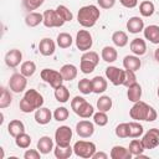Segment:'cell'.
Returning a JSON list of instances; mask_svg holds the SVG:
<instances>
[{
    "mask_svg": "<svg viewBox=\"0 0 159 159\" xmlns=\"http://www.w3.org/2000/svg\"><path fill=\"white\" fill-rule=\"evenodd\" d=\"M112 41L117 47H124L128 43V35L124 31H116L112 35Z\"/></svg>",
    "mask_w": 159,
    "mask_h": 159,
    "instance_id": "obj_31",
    "label": "cell"
},
{
    "mask_svg": "<svg viewBox=\"0 0 159 159\" xmlns=\"http://www.w3.org/2000/svg\"><path fill=\"white\" fill-rule=\"evenodd\" d=\"M55 50H56V45H55L53 40H51L48 37L42 39L39 43V51L42 56H51L55 53Z\"/></svg>",
    "mask_w": 159,
    "mask_h": 159,
    "instance_id": "obj_16",
    "label": "cell"
},
{
    "mask_svg": "<svg viewBox=\"0 0 159 159\" xmlns=\"http://www.w3.org/2000/svg\"><path fill=\"white\" fill-rule=\"evenodd\" d=\"M143 32H144V37L149 40V42L154 45L159 43V26L158 25H149L143 30Z\"/></svg>",
    "mask_w": 159,
    "mask_h": 159,
    "instance_id": "obj_21",
    "label": "cell"
},
{
    "mask_svg": "<svg viewBox=\"0 0 159 159\" xmlns=\"http://www.w3.org/2000/svg\"><path fill=\"white\" fill-rule=\"evenodd\" d=\"M93 45L92 35L88 30H80L76 35V46L80 51H89Z\"/></svg>",
    "mask_w": 159,
    "mask_h": 159,
    "instance_id": "obj_8",
    "label": "cell"
},
{
    "mask_svg": "<svg viewBox=\"0 0 159 159\" xmlns=\"http://www.w3.org/2000/svg\"><path fill=\"white\" fill-rule=\"evenodd\" d=\"M60 72H61L63 80H65V81H68V82L72 81V80H75V78L77 77V67H76L75 65H72V63H66V65H63V66L61 67Z\"/></svg>",
    "mask_w": 159,
    "mask_h": 159,
    "instance_id": "obj_24",
    "label": "cell"
},
{
    "mask_svg": "<svg viewBox=\"0 0 159 159\" xmlns=\"http://www.w3.org/2000/svg\"><path fill=\"white\" fill-rule=\"evenodd\" d=\"M27 77H25L21 72L20 73H14L10 80H9V87L14 93H21L26 86H27Z\"/></svg>",
    "mask_w": 159,
    "mask_h": 159,
    "instance_id": "obj_10",
    "label": "cell"
},
{
    "mask_svg": "<svg viewBox=\"0 0 159 159\" xmlns=\"http://www.w3.org/2000/svg\"><path fill=\"white\" fill-rule=\"evenodd\" d=\"M41 153L39 152V149H27L24 154L25 159H40Z\"/></svg>",
    "mask_w": 159,
    "mask_h": 159,
    "instance_id": "obj_48",
    "label": "cell"
},
{
    "mask_svg": "<svg viewBox=\"0 0 159 159\" xmlns=\"http://www.w3.org/2000/svg\"><path fill=\"white\" fill-rule=\"evenodd\" d=\"M93 122L94 124L99 125V127H104L107 123H108V116L106 112H102V111H98L97 113L93 114Z\"/></svg>",
    "mask_w": 159,
    "mask_h": 159,
    "instance_id": "obj_44",
    "label": "cell"
},
{
    "mask_svg": "<svg viewBox=\"0 0 159 159\" xmlns=\"http://www.w3.org/2000/svg\"><path fill=\"white\" fill-rule=\"evenodd\" d=\"M144 128L139 122H130L129 123V138H138L143 134Z\"/></svg>",
    "mask_w": 159,
    "mask_h": 159,
    "instance_id": "obj_39",
    "label": "cell"
},
{
    "mask_svg": "<svg viewBox=\"0 0 159 159\" xmlns=\"http://www.w3.org/2000/svg\"><path fill=\"white\" fill-rule=\"evenodd\" d=\"M37 149L41 154H48L53 149V140L52 138L43 135L37 140Z\"/></svg>",
    "mask_w": 159,
    "mask_h": 159,
    "instance_id": "obj_23",
    "label": "cell"
},
{
    "mask_svg": "<svg viewBox=\"0 0 159 159\" xmlns=\"http://www.w3.org/2000/svg\"><path fill=\"white\" fill-rule=\"evenodd\" d=\"M21 60H22V53L17 48H12L5 55V63L7 67H11V68L17 67L20 65Z\"/></svg>",
    "mask_w": 159,
    "mask_h": 159,
    "instance_id": "obj_15",
    "label": "cell"
},
{
    "mask_svg": "<svg viewBox=\"0 0 159 159\" xmlns=\"http://www.w3.org/2000/svg\"><path fill=\"white\" fill-rule=\"evenodd\" d=\"M52 113L48 108L46 107H40L39 109H36L35 112V120L36 123L41 124V125H45L47 123H50V120L52 119Z\"/></svg>",
    "mask_w": 159,
    "mask_h": 159,
    "instance_id": "obj_18",
    "label": "cell"
},
{
    "mask_svg": "<svg viewBox=\"0 0 159 159\" xmlns=\"http://www.w3.org/2000/svg\"><path fill=\"white\" fill-rule=\"evenodd\" d=\"M68 116H70V112H68V109H67L66 107H58V108H56L55 112H53V118H55L57 122H63V120H66V119L68 118Z\"/></svg>",
    "mask_w": 159,
    "mask_h": 159,
    "instance_id": "obj_43",
    "label": "cell"
},
{
    "mask_svg": "<svg viewBox=\"0 0 159 159\" xmlns=\"http://www.w3.org/2000/svg\"><path fill=\"white\" fill-rule=\"evenodd\" d=\"M157 94H158V97H159V87H158V91H157Z\"/></svg>",
    "mask_w": 159,
    "mask_h": 159,
    "instance_id": "obj_53",
    "label": "cell"
},
{
    "mask_svg": "<svg viewBox=\"0 0 159 159\" xmlns=\"http://www.w3.org/2000/svg\"><path fill=\"white\" fill-rule=\"evenodd\" d=\"M99 16H101V11L96 5H86L78 10L77 21L81 26L88 29L96 25Z\"/></svg>",
    "mask_w": 159,
    "mask_h": 159,
    "instance_id": "obj_3",
    "label": "cell"
},
{
    "mask_svg": "<svg viewBox=\"0 0 159 159\" xmlns=\"http://www.w3.org/2000/svg\"><path fill=\"white\" fill-rule=\"evenodd\" d=\"M154 10H155L154 4H153L152 1H149V0H144V1H142V2L139 4V12H140V15L144 16V17L152 16V15L154 14Z\"/></svg>",
    "mask_w": 159,
    "mask_h": 159,
    "instance_id": "obj_32",
    "label": "cell"
},
{
    "mask_svg": "<svg viewBox=\"0 0 159 159\" xmlns=\"http://www.w3.org/2000/svg\"><path fill=\"white\" fill-rule=\"evenodd\" d=\"M42 104H43V97H42V94H40L34 88L27 89L25 92L22 99L19 103L20 109L24 113H31L35 109H39L40 107H42Z\"/></svg>",
    "mask_w": 159,
    "mask_h": 159,
    "instance_id": "obj_2",
    "label": "cell"
},
{
    "mask_svg": "<svg viewBox=\"0 0 159 159\" xmlns=\"http://www.w3.org/2000/svg\"><path fill=\"white\" fill-rule=\"evenodd\" d=\"M73 42V39L67 32H61L57 35V45L61 48H68Z\"/></svg>",
    "mask_w": 159,
    "mask_h": 159,
    "instance_id": "obj_34",
    "label": "cell"
},
{
    "mask_svg": "<svg viewBox=\"0 0 159 159\" xmlns=\"http://www.w3.org/2000/svg\"><path fill=\"white\" fill-rule=\"evenodd\" d=\"M43 1L45 0H22V4H24V7L31 12L32 10L39 9L43 4Z\"/></svg>",
    "mask_w": 159,
    "mask_h": 159,
    "instance_id": "obj_47",
    "label": "cell"
},
{
    "mask_svg": "<svg viewBox=\"0 0 159 159\" xmlns=\"http://www.w3.org/2000/svg\"><path fill=\"white\" fill-rule=\"evenodd\" d=\"M129 116L134 120H145V122H154L158 117L157 111L143 101H138L133 104L129 109Z\"/></svg>",
    "mask_w": 159,
    "mask_h": 159,
    "instance_id": "obj_1",
    "label": "cell"
},
{
    "mask_svg": "<svg viewBox=\"0 0 159 159\" xmlns=\"http://www.w3.org/2000/svg\"><path fill=\"white\" fill-rule=\"evenodd\" d=\"M41 22H43V15L40 14V12H35V11H31L26 15L25 17V24L29 26V27H36L39 26Z\"/></svg>",
    "mask_w": 159,
    "mask_h": 159,
    "instance_id": "obj_28",
    "label": "cell"
},
{
    "mask_svg": "<svg viewBox=\"0 0 159 159\" xmlns=\"http://www.w3.org/2000/svg\"><path fill=\"white\" fill-rule=\"evenodd\" d=\"M36 71V65L32 61H25L21 63L20 67V72L25 76V77H31Z\"/></svg>",
    "mask_w": 159,
    "mask_h": 159,
    "instance_id": "obj_37",
    "label": "cell"
},
{
    "mask_svg": "<svg viewBox=\"0 0 159 159\" xmlns=\"http://www.w3.org/2000/svg\"><path fill=\"white\" fill-rule=\"evenodd\" d=\"M127 88H128L127 97H128V99L130 102L135 103V102L140 101V97H142V86L138 82H135L134 84H132V86H129Z\"/></svg>",
    "mask_w": 159,
    "mask_h": 159,
    "instance_id": "obj_25",
    "label": "cell"
},
{
    "mask_svg": "<svg viewBox=\"0 0 159 159\" xmlns=\"http://www.w3.org/2000/svg\"><path fill=\"white\" fill-rule=\"evenodd\" d=\"M101 57L103 61H106L107 63H112L117 60L118 57V53H117V50L113 47V46H104L102 48V52H101Z\"/></svg>",
    "mask_w": 159,
    "mask_h": 159,
    "instance_id": "obj_29",
    "label": "cell"
},
{
    "mask_svg": "<svg viewBox=\"0 0 159 159\" xmlns=\"http://www.w3.org/2000/svg\"><path fill=\"white\" fill-rule=\"evenodd\" d=\"M142 143L145 149H154L159 145V129L158 128H152L149 129L142 139Z\"/></svg>",
    "mask_w": 159,
    "mask_h": 159,
    "instance_id": "obj_13",
    "label": "cell"
},
{
    "mask_svg": "<svg viewBox=\"0 0 159 159\" xmlns=\"http://www.w3.org/2000/svg\"><path fill=\"white\" fill-rule=\"evenodd\" d=\"M78 89L82 94H89L93 92V87H92V80L88 78H82L78 82Z\"/></svg>",
    "mask_w": 159,
    "mask_h": 159,
    "instance_id": "obj_41",
    "label": "cell"
},
{
    "mask_svg": "<svg viewBox=\"0 0 159 159\" xmlns=\"http://www.w3.org/2000/svg\"><path fill=\"white\" fill-rule=\"evenodd\" d=\"M72 139V129L68 125H61L55 132V142L60 145H68Z\"/></svg>",
    "mask_w": 159,
    "mask_h": 159,
    "instance_id": "obj_12",
    "label": "cell"
},
{
    "mask_svg": "<svg viewBox=\"0 0 159 159\" xmlns=\"http://www.w3.org/2000/svg\"><path fill=\"white\" fill-rule=\"evenodd\" d=\"M53 153H55V157L57 159H67L72 155L73 153V148L68 144V145H60V144H56V147L53 148Z\"/></svg>",
    "mask_w": 159,
    "mask_h": 159,
    "instance_id": "obj_27",
    "label": "cell"
},
{
    "mask_svg": "<svg viewBox=\"0 0 159 159\" xmlns=\"http://www.w3.org/2000/svg\"><path fill=\"white\" fill-rule=\"evenodd\" d=\"M56 11H57V14L61 16V19L66 22V21H71L72 19H73V15H72V12L70 11V9L67 7V6H65V5H58L57 7H56Z\"/></svg>",
    "mask_w": 159,
    "mask_h": 159,
    "instance_id": "obj_42",
    "label": "cell"
},
{
    "mask_svg": "<svg viewBox=\"0 0 159 159\" xmlns=\"http://www.w3.org/2000/svg\"><path fill=\"white\" fill-rule=\"evenodd\" d=\"M55 98L56 101L61 102V103H66L70 99V91L66 86L61 84L60 87L55 88Z\"/></svg>",
    "mask_w": 159,
    "mask_h": 159,
    "instance_id": "obj_33",
    "label": "cell"
},
{
    "mask_svg": "<svg viewBox=\"0 0 159 159\" xmlns=\"http://www.w3.org/2000/svg\"><path fill=\"white\" fill-rule=\"evenodd\" d=\"M7 132L11 137L16 138L19 134L25 132V125L20 119H12L7 125Z\"/></svg>",
    "mask_w": 159,
    "mask_h": 159,
    "instance_id": "obj_26",
    "label": "cell"
},
{
    "mask_svg": "<svg viewBox=\"0 0 159 159\" xmlns=\"http://www.w3.org/2000/svg\"><path fill=\"white\" fill-rule=\"evenodd\" d=\"M15 144H16L19 148H21V149H26V148H29L30 144H31V137L24 132V133L19 134V135L15 138Z\"/></svg>",
    "mask_w": 159,
    "mask_h": 159,
    "instance_id": "obj_38",
    "label": "cell"
},
{
    "mask_svg": "<svg viewBox=\"0 0 159 159\" xmlns=\"http://www.w3.org/2000/svg\"><path fill=\"white\" fill-rule=\"evenodd\" d=\"M43 15V25L46 27H61L65 21L61 19V16L57 14L56 10H45Z\"/></svg>",
    "mask_w": 159,
    "mask_h": 159,
    "instance_id": "obj_9",
    "label": "cell"
},
{
    "mask_svg": "<svg viewBox=\"0 0 159 159\" xmlns=\"http://www.w3.org/2000/svg\"><path fill=\"white\" fill-rule=\"evenodd\" d=\"M112 104H113V102L109 96H102L97 101V109L102 111V112H108L112 108Z\"/></svg>",
    "mask_w": 159,
    "mask_h": 159,
    "instance_id": "obj_36",
    "label": "cell"
},
{
    "mask_svg": "<svg viewBox=\"0 0 159 159\" xmlns=\"http://www.w3.org/2000/svg\"><path fill=\"white\" fill-rule=\"evenodd\" d=\"M116 135L118 138H128L129 137V123H120L116 127Z\"/></svg>",
    "mask_w": 159,
    "mask_h": 159,
    "instance_id": "obj_45",
    "label": "cell"
},
{
    "mask_svg": "<svg viewBox=\"0 0 159 159\" xmlns=\"http://www.w3.org/2000/svg\"><path fill=\"white\" fill-rule=\"evenodd\" d=\"M137 82V76L134 71L130 70H124V81H123V86L129 87L132 84H134Z\"/></svg>",
    "mask_w": 159,
    "mask_h": 159,
    "instance_id": "obj_46",
    "label": "cell"
},
{
    "mask_svg": "<svg viewBox=\"0 0 159 159\" xmlns=\"http://www.w3.org/2000/svg\"><path fill=\"white\" fill-rule=\"evenodd\" d=\"M128 149H129V152L132 153V155H134V157H138V155L143 154V152L145 150V148H144L142 140H139V139H133V140L129 143V148H128Z\"/></svg>",
    "mask_w": 159,
    "mask_h": 159,
    "instance_id": "obj_35",
    "label": "cell"
},
{
    "mask_svg": "<svg viewBox=\"0 0 159 159\" xmlns=\"http://www.w3.org/2000/svg\"><path fill=\"white\" fill-rule=\"evenodd\" d=\"M76 133L81 137V138H89L93 135L94 133V125L92 122L89 120H80L77 124H76Z\"/></svg>",
    "mask_w": 159,
    "mask_h": 159,
    "instance_id": "obj_14",
    "label": "cell"
},
{
    "mask_svg": "<svg viewBox=\"0 0 159 159\" xmlns=\"http://www.w3.org/2000/svg\"><path fill=\"white\" fill-rule=\"evenodd\" d=\"M119 2L124 6V7H128V9H133L137 6L138 4V0H119Z\"/></svg>",
    "mask_w": 159,
    "mask_h": 159,
    "instance_id": "obj_50",
    "label": "cell"
},
{
    "mask_svg": "<svg viewBox=\"0 0 159 159\" xmlns=\"http://www.w3.org/2000/svg\"><path fill=\"white\" fill-rule=\"evenodd\" d=\"M92 87H93V93H103L107 89V80L102 76H96L92 78Z\"/></svg>",
    "mask_w": 159,
    "mask_h": 159,
    "instance_id": "obj_30",
    "label": "cell"
},
{
    "mask_svg": "<svg viewBox=\"0 0 159 159\" xmlns=\"http://www.w3.org/2000/svg\"><path fill=\"white\" fill-rule=\"evenodd\" d=\"M99 62V56L94 51H86L81 56V62H80V70L82 73L88 75L92 73L96 68V66Z\"/></svg>",
    "mask_w": 159,
    "mask_h": 159,
    "instance_id": "obj_5",
    "label": "cell"
},
{
    "mask_svg": "<svg viewBox=\"0 0 159 159\" xmlns=\"http://www.w3.org/2000/svg\"><path fill=\"white\" fill-rule=\"evenodd\" d=\"M40 76L53 89L57 88V87H60L63 83V81H65L63 77H62V75H61V72L60 71H56V70H52V68H43L41 71Z\"/></svg>",
    "mask_w": 159,
    "mask_h": 159,
    "instance_id": "obj_7",
    "label": "cell"
},
{
    "mask_svg": "<svg viewBox=\"0 0 159 159\" xmlns=\"http://www.w3.org/2000/svg\"><path fill=\"white\" fill-rule=\"evenodd\" d=\"M107 158H108V155L104 152H96L92 155V159H107Z\"/></svg>",
    "mask_w": 159,
    "mask_h": 159,
    "instance_id": "obj_51",
    "label": "cell"
},
{
    "mask_svg": "<svg viewBox=\"0 0 159 159\" xmlns=\"http://www.w3.org/2000/svg\"><path fill=\"white\" fill-rule=\"evenodd\" d=\"M73 153L80 158H92V155L96 153V144L93 142L78 140L73 145Z\"/></svg>",
    "mask_w": 159,
    "mask_h": 159,
    "instance_id": "obj_6",
    "label": "cell"
},
{
    "mask_svg": "<svg viewBox=\"0 0 159 159\" xmlns=\"http://www.w3.org/2000/svg\"><path fill=\"white\" fill-rule=\"evenodd\" d=\"M97 2L102 9H111L114 6L116 0H97Z\"/></svg>",
    "mask_w": 159,
    "mask_h": 159,
    "instance_id": "obj_49",
    "label": "cell"
},
{
    "mask_svg": "<svg viewBox=\"0 0 159 159\" xmlns=\"http://www.w3.org/2000/svg\"><path fill=\"white\" fill-rule=\"evenodd\" d=\"M109 157L112 159H130L133 155L129 152V149L122 147V145H114L111 149V154Z\"/></svg>",
    "mask_w": 159,
    "mask_h": 159,
    "instance_id": "obj_22",
    "label": "cell"
},
{
    "mask_svg": "<svg viewBox=\"0 0 159 159\" xmlns=\"http://www.w3.org/2000/svg\"><path fill=\"white\" fill-rule=\"evenodd\" d=\"M154 57H155V60L159 62V47L155 50V52H154Z\"/></svg>",
    "mask_w": 159,
    "mask_h": 159,
    "instance_id": "obj_52",
    "label": "cell"
},
{
    "mask_svg": "<svg viewBox=\"0 0 159 159\" xmlns=\"http://www.w3.org/2000/svg\"><path fill=\"white\" fill-rule=\"evenodd\" d=\"M130 51L135 55V56H143L147 52V43L143 39L140 37H135L130 41Z\"/></svg>",
    "mask_w": 159,
    "mask_h": 159,
    "instance_id": "obj_19",
    "label": "cell"
},
{
    "mask_svg": "<svg viewBox=\"0 0 159 159\" xmlns=\"http://www.w3.org/2000/svg\"><path fill=\"white\" fill-rule=\"evenodd\" d=\"M127 30L130 34H139L144 30V21L139 16H132L127 21Z\"/></svg>",
    "mask_w": 159,
    "mask_h": 159,
    "instance_id": "obj_17",
    "label": "cell"
},
{
    "mask_svg": "<svg viewBox=\"0 0 159 159\" xmlns=\"http://www.w3.org/2000/svg\"><path fill=\"white\" fill-rule=\"evenodd\" d=\"M106 77L114 86L123 84L124 81V70H120L116 66H108L106 68Z\"/></svg>",
    "mask_w": 159,
    "mask_h": 159,
    "instance_id": "obj_11",
    "label": "cell"
},
{
    "mask_svg": "<svg viewBox=\"0 0 159 159\" xmlns=\"http://www.w3.org/2000/svg\"><path fill=\"white\" fill-rule=\"evenodd\" d=\"M71 108L72 111L80 116L81 118H89L91 116L94 114V108L92 104H89L83 97L76 96L72 101H71Z\"/></svg>",
    "mask_w": 159,
    "mask_h": 159,
    "instance_id": "obj_4",
    "label": "cell"
},
{
    "mask_svg": "<svg viewBox=\"0 0 159 159\" xmlns=\"http://www.w3.org/2000/svg\"><path fill=\"white\" fill-rule=\"evenodd\" d=\"M12 102V97L9 89H6L5 87H1V97H0V108L4 109L6 107H9Z\"/></svg>",
    "mask_w": 159,
    "mask_h": 159,
    "instance_id": "obj_40",
    "label": "cell"
},
{
    "mask_svg": "<svg viewBox=\"0 0 159 159\" xmlns=\"http://www.w3.org/2000/svg\"><path fill=\"white\" fill-rule=\"evenodd\" d=\"M142 66V62L139 60V56L135 55H128L123 58V67L125 70H130V71H138Z\"/></svg>",
    "mask_w": 159,
    "mask_h": 159,
    "instance_id": "obj_20",
    "label": "cell"
}]
</instances>
